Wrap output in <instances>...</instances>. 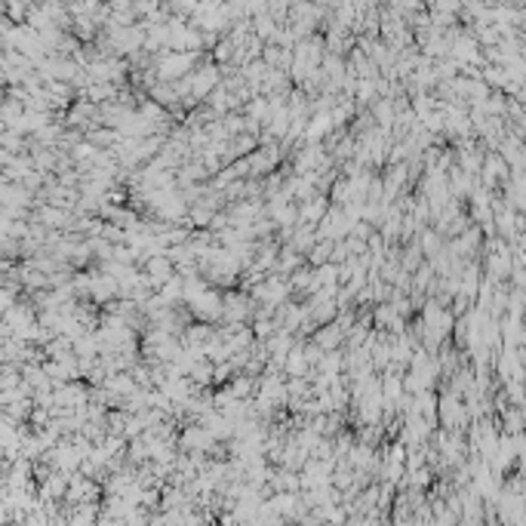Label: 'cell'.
Returning <instances> with one entry per match:
<instances>
[{
  "instance_id": "1",
  "label": "cell",
  "mask_w": 526,
  "mask_h": 526,
  "mask_svg": "<svg viewBox=\"0 0 526 526\" xmlns=\"http://www.w3.org/2000/svg\"><path fill=\"white\" fill-rule=\"evenodd\" d=\"M286 370H290V373H302V370H305V357H302V351H296V348L290 351V360H286Z\"/></svg>"
},
{
  "instance_id": "2",
  "label": "cell",
  "mask_w": 526,
  "mask_h": 526,
  "mask_svg": "<svg viewBox=\"0 0 526 526\" xmlns=\"http://www.w3.org/2000/svg\"><path fill=\"white\" fill-rule=\"evenodd\" d=\"M302 216H305L308 222H314L317 216H323V200H314V203H308V209H302Z\"/></svg>"
}]
</instances>
